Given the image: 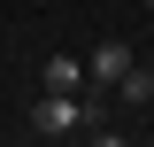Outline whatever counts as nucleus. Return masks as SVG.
I'll return each instance as SVG.
<instances>
[{
  "mask_svg": "<svg viewBox=\"0 0 154 147\" xmlns=\"http://www.w3.org/2000/svg\"><path fill=\"white\" fill-rule=\"evenodd\" d=\"M93 124H108V93L100 85H85V93H38V109H31V132H46V139H69V132H93Z\"/></svg>",
  "mask_w": 154,
  "mask_h": 147,
  "instance_id": "obj_1",
  "label": "nucleus"
},
{
  "mask_svg": "<svg viewBox=\"0 0 154 147\" xmlns=\"http://www.w3.org/2000/svg\"><path fill=\"white\" fill-rule=\"evenodd\" d=\"M131 70H139V54H131V39H100L93 54H85V77H93L100 93H116V85H123Z\"/></svg>",
  "mask_w": 154,
  "mask_h": 147,
  "instance_id": "obj_2",
  "label": "nucleus"
},
{
  "mask_svg": "<svg viewBox=\"0 0 154 147\" xmlns=\"http://www.w3.org/2000/svg\"><path fill=\"white\" fill-rule=\"evenodd\" d=\"M46 85L54 93H85L93 77H85V54H46Z\"/></svg>",
  "mask_w": 154,
  "mask_h": 147,
  "instance_id": "obj_3",
  "label": "nucleus"
},
{
  "mask_svg": "<svg viewBox=\"0 0 154 147\" xmlns=\"http://www.w3.org/2000/svg\"><path fill=\"white\" fill-rule=\"evenodd\" d=\"M116 101H123V109H146V101H154V70H146V62H139V70L116 85Z\"/></svg>",
  "mask_w": 154,
  "mask_h": 147,
  "instance_id": "obj_4",
  "label": "nucleus"
},
{
  "mask_svg": "<svg viewBox=\"0 0 154 147\" xmlns=\"http://www.w3.org/2000/svg\"><path fill=\"white\" fill-rule=\"evenodd\" d=\"M139 8H146V16H154V0H139Z\"/></svg>",
  "mask_w": 154,
  "mask_h": 147,
  "instance_id": "obj_5",
  "label": "nucleus"
},
{
  "mask_svg": "<svg viewBox=\"0 0 154 147\" xmlns=\"http://www.w3.org/2000/svg\"><path fill=\"white\" fill-rule=\"evenodd\" d=\"M146 70H154V62H146Z\"/></svg>",
  "mask_w": 154,
  "mask_h": 147,
  "instance_id": "obj_6",
  "label": "nucleus"
}]
</instances>
